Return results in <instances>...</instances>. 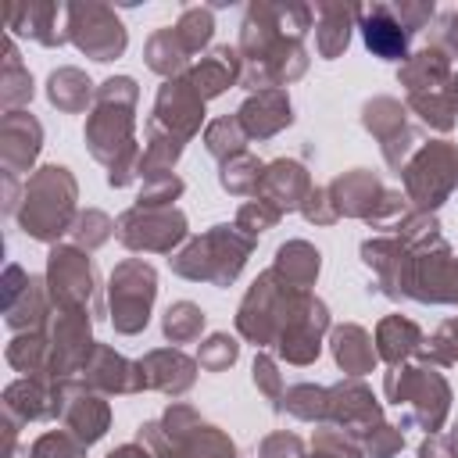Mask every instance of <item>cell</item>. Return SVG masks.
<instances>
[{"instance_id": "cell-1", "label": "cell", "mask_w": 458, "mask_h": 458, "mask_svg": "<svg viewBox=\"0 0 458 458\" xmlns=\"http://www.w3.org/2000/svg\"><path fill=\"white\" fill-rule=\"evenodd\" d=\"M308 29H315V11L308 4H247L236 47L243 57L240 86L261 93L301 79L308 72V50L301 47Z\"/></svg>"}, {"instance_id": "cell-2", "label": "cell", "mask_w": 458, "mask_h": 458, "mask_svg": "<svg viewBox=\"0 0 458 458\" xmlns=\"http://www.w3.org/2000/svg\"><path fill=\"white\" fill-rule=\"evenodd\" d=\"M136 79L111 75L97 86V100L86 114V147L107 168L111 186H129L140 175V147H136Z\"/></svg>"}, {"instance_id": "cell-3", "label": "cell", "mask_w": 458, "mask_h": 458, "mask_svg": "<svg viewBox=\"0 0 458 458\" xmlns=\"http://www.w3.org/2000/svg\"><path fill=\"white\" fill-rule=\"evenodd\" d=\"M75 175L64 165H43L25 179V197L18 208V225L25 236L39 243H54L57 236L72 233L79 211H75Z\"/></svg>"}, {"instance_id": "cell-4", "label": "cell", "mask_w": 458, "mask_h": 458, "mask_svg": "<svg viewBox=\"0 0 458 458\" xmlns=\"http://www.w3.org/2000/svg\"><path fill=\"white\" fill-rule=\"evenodd\" d=\"M136 444L154 458H236L233 440L218 426L204 422L193 404H172L161 419L143 422Z\"/></svg>"}, {"instance_id": "cell-5", "label": "cell", "mask_w": 458, "mask_h": 458, "mask_svg": "<svg viewBox=\"0 0 458 458\" xmlns=\"http://www.w3.org/2000/svg\"><path fill=\"white\" fill-rule=\"evenodd\" d=\"M250 247H254V240L236 222L233 225H211L204 236L190 240L179 254H172L168 265L182 279L211 283V286H229L243 272V265L250 258Z\"/></svg>"}, {"instance_id": "cell-6", "label": "cell", "mask_w": 458, "mask_h": 458, "mask_svg": "<svg viewBox=\"0 0 458 458\" xmlns=\"http://www.w3.org/2000/svg\"><path fill=\"white\" fill-rule=\"evenodd\" d=\"M383 394L390 404L404 408L401 426H422L426 433H437L451 408V386L444 372L426 361L394 365L383 379Z\"/></svg>"}, {"instance_id": "cell-7", "label": "cell", "mask_w": 458, "mask_h": 458, "mask_svg": "<svg viewBox=\"0 0 458 458\" xmlns=\"http://www.w3.org/2000/svg\"><path fill=\"white\" fill-rule=\"evenodd\" d=\"M401 179H404V197L411 200V211L433 215L458 186V147L451 140L422 143L401 168Z\"/></svg>"}, {"instance_id": "cell-8", "label": "cell", "mask_w": 458, "mask_h": 458, "mask_svg": "<svg viewBox=\"0 0 458 458\" xmlns=\"http://www.w3.org/2000/svg\"><path fill=\"white\" fill-rule=\"evenodd\" d=\"M157 297V272L143 258H125L114 265L107 283V308L111 326L122 336H136L150 322V308Z\"/></svg>"}, {"instance_id": "cell-9", "label": "cell", "mask_w": 458, "mask_h": 458, "mask_svg": "<svg viewBox=\"0 0 458 458\" xmlns=\"http://www.w3.org/2000/svg\"><path fill=\"white\" fill-rule=\"evenodd\" d=\"M47 290H50L54 308H61V311L100 315L97 268L89 261V250H82L75 243L50 247V258H47Z\"/></svg>"}, {"instance_id": "cell-10", "label": "cell", "mask_w": 458, "mask_h": 458, "mask_svg": "<svg viewBox=\"0 0 458 458\" xmlns=\"http://www.w3.org/2000/svg\"><path fill=\"white\" fill-rule=\"evenodd\" d=\"M326 329H329V308L311 290H297L290 297L286 318H283L272 347L286 365H311L322 351Z\"/></svg>"}, {"instance_id": "cell-11", "label": "cell", "mask_w": 458, "mask_h": 458, "mask_svg": "<svg viewBox=\"0 0 458 458\" xmlns=\"http://www.w3.org/2000/svg\"><path fill=\"white\" fill-rule=\"evenodd\" d=\"M297 290L293 286H286L279 276H276V268H268V272H261L258 279H254V286L243 293V301H240V311H236V329H240V336H247L254 347H272L276 344V333H279V326H283V318H286V308H290V297H293Z\"/></svg>"}, {"instance_id": "cell-12", "label": "cell", "mask_w": 458, "mask_h": 458, "mask_svg": "<svg viewBox=\"0 0 458 458\" xmlns=\"http://www.w3.org/2000/svg\"><path fill=\"white\" fill-rule=\"evenodd\" d=\"M93 315L86 311H61L54 308L47 322V379H72L75 372L86 369L97 340L89 333Z\"/></svg>"}, {"instance_id": "cell-13", "label": "cell", "mask_w": 458, "mask_h": 458, "mask_svg": "<svg viewBox=\"0 0 458 458\" xmlns=\"http://www.w3.org/2000/svg\"><path fill=\"white\" fill-rule=\"evenodd\" d=\"M114 236L129 250L172 254V247L186 240V215L179 208H140V204H132L129 211L118 215Z\"/></svg>"}, {"instance_id": "cell-14", "label": "cell", "mask_w": 458, "mask_h": 458, "mask_svg": "<svg viewBox=\"0 0 458 458\" xmlns=\"http://www.w3.org/2000/svg\"><path fill=\"white\" fill-rule=\"evenodd\" d=\"M68 39L93 61H114L125 54V25L107 4H68Z\"/></svg>"}, {"instance_id": "cell-15", "label": "cell", "mask_w": 458, "mask_h": 458, "mask_svg": "<svg viewBox=\"0 0 458 458\" xmlns=\"http://www.w3.org/2000/svg\"><path fill=\"white\" fill-rule=\"evenodd\" d=\"M50 290L47 279L29 276L21 265L4 268V322L11 333H43L50 322Z\"/></svg>"}, {"instance_id": "cell-16", "label": "cell", "mask_w": 458, "mask_h": 458, "mask_svg": "<svg viewBox=\"0 0 458 458\" xmlns=\"http://www.w3.org/2000/svg\"><path fill=\"white\" fill-rule=\"evenodd\" d=\"M54 397H57V419L61 426L79 440V444H97L107 426H111V404L104 401V394L89 390L82 379H57L54 383Z\"/></svg>"}, {"instance_id": "cell-17", "label": "cell", "mask_w": 458, "mask_h": 458, "mask_svg": "<svg viewBox=\"0 0 458 458\" xmlns=\"http://www.w3.org/2000/svg\"><path fill=\"white\" fill-rule=\"evenodd\" d=\"M361 122L365 129L379 140V150H383V161L390 168H404L408 157L419 150V132L408 125V107L394 97H376L365 104L361 111Z\"/></svg>"}, {"instance_id": "cell-18", "label": "cell", "mask_w": 458, "mask_h": 458, "mask_svg": "<svg viewBox=\"0 0 458 458\" xmlns=\"http://www.w3.org/2000/svg\"><path fill=\"white\" fill-rule=\"evenodd\" d=\"M200 122H204V100L197 97V89L186 79H168L157 89L154 111L147 118V129H161V132L179 136L186 143V140H193L200 132Z\"/></svg>"}, {"instance_id": "cell-19", "label": "cell", "mask_w": 458, "mask_h": 458, "mask_svg": "<svg viewBox=\"0 0 458 458\" xmlns=\"http://www.w3.org/2000/svg\"><path fill=\"white\" fill-rule=\"evenodd\" d=\"M326 422L358 440L361 433H369L372 426L383 422V408H379V401L372 397V390L361 379H344V383L329 386V415H326Z\"/></svg>"}, {"instance_id": "cell-20", "label": "cell", "mask_w": 458, "mask_h": 458, "mask_svg": "<svg viewBox=\"0 0 458 458\" xmlns=\"http://www.w3.org/2000/svg\"><path fill=\"white\" fill-rule=\"evenodd\" d=\"M354 21L365 36V47L383 61H408V25L397 18L394 4H361L354 7Z\"/></svg>"}, {"instance_id": "cell-21", "label": "cell", "mask_w": 458, "mask_h": 458, "mask_svg": "<svg viewBox=\"0 0 458 458\" xmlns=\"http://www.w3.org/2000/svg\"><path fill=\"white\" fill-rule=\"evenodd\" d=\"M361 261L376 272L379 279V290L390 297V301H401V297H411V250L397 240V236H376V240H365L361 243Z\"/></svg>"}, {"instance_id": "cell-22", "label": "cell", "mask_w": 458, "mask_h": 458, "mask_svg": "<svg viewBox=\"0 0 458 458\" xmlns=\"http://www.w3.org/2000/svg\"><path fill=\"white\" fill-rule=\"evenodd\" d=\"M7 29L14 36H29L43 47H61L68 39V4L29 0L7 7Z\"/></svg>"}, {"instance_id": "cell-23", "label": "cell", "mask_w": 458, "mask_h": 458, "mask_svg": "<svg viewBox=\"0 0 458 458\" xmlns=\"http://www.w3.org/2000/svg\"><path fill=\"white\" fill-rule=\"evenodd\" d=\"M43 147V125L29 111H7L0 118V165L4 175H21L32 168Z\"/></svg>"}, {"instance_id": "cell-24", "label": "cell", "mask_w": 458, "mask_h": 458, "mask_svg": "<svg viewBox=\"0 0 458 458\" xmlns=\"http://www.w3.org/2000/svg\"><path fill=\"white\" fill-rule=\"evenodd\" d=\"M140 383L143 390H161L168 397H182L197 379V361L186 358L179 347H157L147 351L140 361Z\"/></svg>"}, {"instance_id": "cell-25", "label": "cell", "mask_w": 458, "mask_h": 458, "mask_svg": "<svg viewBox=\"0 0 458 458\" xmlns=\"http://www.w3.org/2000/svg\"><path fill=\"white\" fill-rule=\"evenodd\" d=\"M82 383L97 394H140V365L114 354L107 344H97L86 369H82Z\"/></svg>"}, {"instance_id": "cell-26", "label": "cell", "mask_w": 458, "mask_h": 458, "mask_svg": "<svg viewBox=\"0 0 458 458\" xmlns=\"http://www.w3.org/2000/svg\"><path fill=\"white\" fill-rule=\"evenodd\" d=\"M4 419L25 426L39 419H57V397H54V379L43 376H21L4 390Z\"/></svg>"}, {"instance_id": "cell-27", "label": "cell", "mask_w": 458, "mask_h": 458, "mask_svg": "<svg viewBox=\"0 0 458 458\" xmlns=\"http://www.w3.org/2000/svg\"><path fill=\"white\" fill-rule=\"evenodd\" d=\"M236 118H240L247 140H268L293 122V107H290L286 89H261L240 104Z\"/></svg>"}, {"instance_id": "cell-28", "label": "cell", "mask_w": 458, "mask_h": 458, "mask_svg": "<svg viewBox=\"0 0 458 458\" xmlns=\"http://www.w3.org/2000/svg\"><path fill=\"white\" fill-rule=\"evenodd\" d=\"M193 89H197V97L208 104L211 97H218V93H225L229 86H236L240 79H243V57H240V50L236 47H215L208 57H200L186 75H182Z\"/></svg>"}, {"instance_id": "cell-29", "label": "cell", "mask_w": 458, "mask_h": 458, "mask_svg": "<svg viewBox=\"0 0 458 458\" xmlns=\"http://www.w3.org/2000/svg\"><path fill=\"white\" fill-rule=\"evenodd\" d=\"M308 193H311V179H308L304 165H297V161H290V157H279V161L265 165V175H261V186H258L254 197L276 204V208L286 215V211H293V208L301 211V204L308 200Z\"/></svg>"}, {"instance_id": "cell-30", "label": "cell", "mask_w": 458, "mask_h": 458, "mask_svg": "<svg viewBox=\"0 0 458 458\" xmlns=\"http://www.w3.org/2000/svg\"><path fill=\"white\" fill-rule=\"evenodd\" d=\"M326 190H329V197H333L336 215L365 218V222L372 218V211H376L379 197L386 193V190H383V182H379L372 172H365V168H354V172H347V175H336Z\"/></svg>"}, {"instance_id": "cell-31", "label": "cell", "mask_w": 458, "mask_h": 458, "mask_svg": "<svg viewBox=\"0 0 458 458\" xmlns=\"http://www.w3.org/2000/svg\"><path fill=\"white\" fill-rule=\"evenodd\" d=\"M451 57H447V50H440L437 43H429V47H422L419 54H411L404 64H401V72H397V82L408 89V97L411 93H433V89H444V86H451Z\"/></svg>"}, {"instance_id": "cell-32", "label": "cell", "mask_w": 458, "mask_h": 458, "mask_svg": "<svg viewBox=\"0 0 458 458\" xmlns=\"http://www.w3.org/2000/svg\"><path fill=\"white\" fill-rule=\"evenodd\" d=\"M329 344H333V358H336V365H340L351 379H358V376H365V372H372V369L379 365L376 340H372L361 326H354V322L336 326L333 336H329Z\"/></svg>"}, {"instance_id": "cell-33", "label": "cell", "mask_w": 458, "mask_h": 458, "mask_svg": "<svg viewBox=\"0 0 458 458\" xmlns=\"http://www.w3.org/2000/svg\"><path fill=\"white\" fill-rule=\"evenodd\" d=\"M422 329L404 318V315H386L379 326H376V354L394 369V365H404L411 358H419L422 351Z\"/></svg>"}, {"instance_id": "cell-34", "label": "cell", "mask_w": 458, "mask_h": 458, "mask_svg": "<svg viewBox=\"0 0 458 458\" xmlns=\"http://www.w3.org/2000/svg\"><path fill=\"white\" fill-rule=\"evenodd\" d=\"M315 50L333 61L347 50L351 43V25H354V7L347 4H329V0H318L315 7Z\"/></svg>"}, {"instance_id": "cell-35", "label": "cell", "mask_w": 458, "mask_h": 458, "mask_svg": "<svg viewBox=\"0 0 458 458\" xmlns=\"http://www.w3.org/2000/svg\"><path fill=\"white\" fill-rule=\"evenodd\" d=\"M47 97H50V104H54L57 111L79 114V111L93 107L97 89H93V82H89V75H86L82 68H72V64H68V68L50 72V79H47Z\"/></svg>"}, {"instance_id": "cell-36", "label": "cell", "mask_w": 458, "mask_h": 458, "mask_svg": "<svg viewBox=\"0 0 458 458\" xmlns=\"http://www.w3.org/2000/svg\"><path fill=\"white\" fill-rule=\"evenodd\" d=\"M318 265H322V254L308 243V240H290L276 250V276L293 286V290H308L315 279H318Z\"/></svg>"}, {"instance_id": "cell-37", "label": "cell", "mask_w": 458, "mask_h": 458, "mask_svg": "<svg viewBox=\"0 0 458 458\" xmlns=\"http://www.w3.org/2000/svg\"><path fill=\"white\" fill-rule=\"evenodd\" d=\"M143 57H147V64H150V72H157L165 82L168 79H182L193 64H190V50L182 47V39H179V32L168 25V29H157L150 39H147V50H143Z\"/></svg>"}, {"instance_id": "cell-38", "label": "cell", "mask_w": 458, "mask_h": 458, "mask_svg": "<svg viewBox=\"0 0 458 458\" xmlns=\"http://www.w3.org/2000/svg\"><path fill=\"white\" fill-rule=\"evenodd\" d=\"M29 100H32V75L21 64L18 47L7 39V47H4V72H0V107L7 114V111H21V104H29Z\"/></svg>"}, {"instance_id": "cell-39", "label": "cell", "mask_w": 458, "mask_h": 458, "mask_svg": "<svg viewBox=\"0 0 458 458\" xmlns=\"http://www.w3.org/2000/svg\"><path fill=\"white\" fill-rule=\"evenodd\" d=\"M279 411H290L301 422H326L329 415V386H315V383H293L290 390H283V397L276 401Z\"/></svg>"}, {"instance_id": "cell-40", "label": "cell", "mask_w": 458, "mask_h": 458, "mask_svg": "<svg viewBox=\"0 0 458 458\" xmlns=\"http://www.w3.org/2000/svg\"><path fill=\"white\" fill-rule=\"evenodd\" d=\"M182 154V140L168 136L161 129H147V143L140 154V179H157V175H172V165Z\"/></svg>"}, {"instance_id": "cell-41", "label": "cell", "mask_w": 458, "mask_h": 458, "mask_svg": "<svg viewBox=\"0 0 458 458\" xmlns=\"http://www.w3.org/2000/svg\"><path fill=\"white\" fill-rule=\"evenodd\" d=\"M261 175H265V165L250 150H243V154H233L229 161H222L218 182L233 197H254L258 186H261Z\"/></svg>"}, {"instance_id": "cell-42", "label": "cell", "mask_w": 458, "mask_h": 458, "mask_svg": "<svg viewBox=\"0 0 458 458\" xmlns=\"http://www.w3.org/2000/svg\"><path fill=\"white\" fill-rule=\"evenodd\" d=\"M408 107L419 114L422 125L437 129V132H451L454 122H458V107L451 100V89H433V93H411L408 97Z\"/></svg>"}, {"instance_id": "cell-43", "label": "cell", "mask_w": 458, "mask_h": 458, "mask_svg": "<svg viewBox=\"0 0 458 458\" xmlns=\"http://www.w3.org/2000/svg\"><path fill=\"white\" fill-rule=\"evenodd\" d=\"M7 365H14L21 376H43L47 379V329L43 333H14L7 344Z\"/></svg>"}, {"instance_id": "cell-44", "label": "cell", "mask_w": 458, "mask_h": 458, "mask_svg": "<svg viewBox=\"0 0 458 458\" xmlns=\"http://www.w3.org/2000/svg\"><path fill=\"white\" fill-rule=\"evenodd\" d=\"M204 147H208V154L218 157V161H229L233 154H243V150H247V132H243L240 118H236V114H222V118L208 122V129H204Z\"/></svg>"}, {"instance_id": "cell-45", "label": "cell", "mask_w": 458, "mask_h": 458, "mask_svg": "<svg viewBox=\"0 0 458 458\" xmlns=\"http://www.w3.org/2000/svg\"><path fill=\"white\" fill-rule=\"evenodd\" d=\"M204 322H208V315H204L193 301H175V304L165 311L161 329H165V336H168L172 344H193V340L204 333Z\"/></svg>"}, {"instance_id": "cell-46", "label": "cell", "mask_w": 458, "mask_h": 458, "mask_svg": "<svg viewBox=\"0 0 458 458\" xmlns=\"http://www.w3.org/2000/svg\"><path fill=\"white\" fill-rule=\"evenodd\" d=\"M172 29L179 32L182 47H186L190 54H197V50H204V47L211 43V32H215V14H211V7L190 4V7H182L179 21H175Z\"/></svg>"}, {"instance_id": "cell-47", "label": "cell", "mask_w": 458, "mask_h": 458, "mask_svg": "<svg viewBox=\"0 0 458 458\" xmlns=\"http://www.w3.org/2000/svg\"><path fill=\"white\" fill-rule=\"evenodd\" d=\"M118 229V222H111L104 211H97V208H86V211H79V218H75V225H72V243L75 247H82V250H97L100 243H107L111 240V233Z\"/></svg>"}, {"instance_id": "cell-48", "label": "cell", "mask_w": 458, "mask_h": 458, "mask_svg": "<svg viewBox=\"0 0 458 458\" xmlns=\"http://www.w3.org/2000/svg\"><path fill=\"white\" fill-rule=\"evenodd\" d=\"M419 361L437 365V369H447V365L458 361V315L437 326V333L429 336V344H422Z\"/></svg>"}, {"instance_id": "cell-49", "label": "cell", "mask_w": 458, "mask_h": 458, "mask_svg": "<svg viewBox=\"0 0 458 458\" xmlns=\"http://www.w3.org/2000/svg\"><path fill=\"white\" fill-rule=\"evenodd\" d=\"M311 458H365L361 444L336 426H322L311 437Z\"/></svg>"}, {"instance_id": "cell-50", "label": "cell", "mask_w": 458, "mask_h": 458, "mask_svg": "<svg viewBox=\"0 0 458 458\" xmlns=\"http://www.w3.org/2000/svg\"><path fill=\"white\" fill-rule=\"evenodd\" d=\"M240 358V344L229 333H211L200 347H197V365L204 372H222Z\"/></svg>"}, {"instance_id": "cell-51", "label": "cell", "mask_w": 458, "mask_h": 458, "mask_svg": "<svg viewBox=\"0 0 458 458\" xmlns=\"http://www.w3.org/2000/svg\"><path fill=\"white\" fill-rule=\"evenodd\" d=\"M279 218H283V211H279L276 204L261 200V197L243 200V204H240V211H236V225H240V229H243L250 240H258L265 229H272Z\"/></svg>"}, {"instance_id": "cell-52", "label": "cell", "mask_w": 458, "mask_h": 458, "mask_svg": "<svg viewBox=\"0 0 458 458\" xmlns=\"http://www.w3.org/2000/svg\"><path fill=\"white\" fill-rule=\"evenodd\" d=\"M358 444H361L365 458H394V454L404 447V433H401V426L379 422V426H372L369 433H361Z\"/></svg>"}, {"instance_id": "cell-53", "label": "cell", "mask_w": 458, "mask_h": 458, "mask_svg": "<svg viewBox=\"0 0 458 458\" xmlns=\"http://www.w3.org/2000/svg\"><path fill=\"white\" fill-rule=\"evenodd\" d=\"M32 458H86V444H79L68 429H50L43 437H36Z\"/></svg>"}, {"instance_id": "cell-54", "label": "cell", "mask_w": 458, "mask_h": 458, "mask_svg": "<svg viewBox=\"0 0 458 458\" xmlns=\"http://www.w3.org/2000/svg\"><path fill=\"white\" fill-rule=\"evenodd\" d=\"M182 193V179L179 175H157V179H143L140 190V208H172V200Z\"/></svg>"}, {"instance_id": "cell-55", "label": "cell", "mask_w": 458, "mask_h": 458, "mask_svg": "<svg viewBox=\"0 0 458 458\" xmlns=\"http://www.w3.org/2000/svg\"><path fill=\"white\" fill-rule=\"evenodd\" d=\"M254 386H258L268 401H279V397H283V390H286V386H283V376H279L276 358H272V354H265V351L254 358Z\"/></svg>"}, {"instance_id": "cell-56", "label": "cell", "mask_w": 458, "mask_h": 458, "mask_svg": "<svg viewBox=\"0 0 458 458\" xmlns=\"http://www.w3.org/2000/svg\"><path fill=\"white\" fill-rule=\"evenodd\" d=\"M301 215L308 218V222H315V225H333L340 215H336V208H333V197H329V190L326 186H311V193H308V200L301 204Z\"/></svg>"}, {"instance_id": "cell-57", "label": "cell", "mask_w": 458, "mask_h": 458, "mask_svg": "<svg viewBox=\"0 0 458 458\" xmlns=\"http://www.w3.org/2000/svg\"><path fill=\"white\" fill-rule=\"evenodd\" d=\"M258 458H304V444H301V437L279 429L258 444Z\"/></svg>"}, {"instance_id": "cell-58", "label": "cell", "mask_w": 458, "mask_h": 458, "mask_svg": "<svg viewBox=\"0 0 458 458\" xmlns=\"http://www.w3.org/2000/svg\"><path fill=\"white\" fill-rule=\"evenodd\" d=\"M433 43H437L440 50H447V54H458V11H451V14L440 18Z\"/></svg>"}, {"instance_id": "cell-59", "label": "cell", "mask_w": 458, "mask_h": 458, "mask_svg": "<svg viewBox=\"0 0 458 458\" xmlns=\"http://www.w3.org/2000/svg\"><path fill=\"white\" fill-rule=\"evenodd\" d=\"M107 458H154L143 444H122V447H114Z\"/></svg>"}, {"instance_id": "cell-60", "label": "cell", "mask_w": 458, "mask_h": 458, "mask_svg": "<svg viewBox=\"0 0 458 458\" xmlns=\"http://www.w3.org/2000/svg\"><path fill=\"white\" fill-rule=\"evenodd\" d=\"M451 304H458V258H454V268H451Z\"/></svg>"}, {"instance_id": "cell-61", "label": "cell", "mask_w": 458, "mask_h": 458, "mask_svg": "<svg viewBox=\"0 0 458 458\" xmlns=\"http://www.w3.org/2000/svg\"><path fill=\"white\" fill-rule=\"evenodd\" d=\"M447 447H451V454L458 458V426H454V429L447 433Z\"/></svg>"}, {"instance_id": "cell-62", "label": "cell", "mask_w": 458, "mask_h": 458, "mask_svg": "<svg viewBox=\"0 0 458 458\" xmlns=\"http://www.w3.org/2000/svg\"><path fill=\"white\" fill-rule=\"evenodd\" d=\"M447 89H451V100H454V107H458V75H451V86H447Z\"/></svg>"}, {"instance_id": "cell-63", "label": "cell", "mask_w": 458, "mask_h": 458, "mask_svg": "<svg viewBox=\"0 0 458 458\" xmlns=\"http://www.w3.org/2000/svg\"><path fill=\"white\" fill-rule=\"evenodd\" d=\"M11 458H32V454H29V451H25V447H18V451H14V454H11Z\"/></svg>"}]
</instances>
